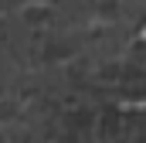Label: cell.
<instances>
[{
    "label": "cell",
    "instance_id": "obj_1",
    "mask_svg": "<svg viewBox=\"0 0 146 143\" xmlns=\"http://www.w3.org/2000/svg\"><path fill=\"white\" fill-rule=\"evenodd\" d=\"M143 37H146V27H143Z\"/></svg>",
    "mask_w": 146,
    "mask_h": 143
}]
</instances>
